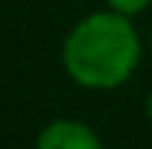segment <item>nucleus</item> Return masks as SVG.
Masks as SVG:
<instances>
[{"label":"nucleus","mask_w":152,"mask_h":149,"mask_svg":"<svg viewBox=\"0 0 152 149\" xmlns=\"http://www.w3.org/2000/svg\"><path fill=\"white\" fill-rule=\"evenodd\" d=\"M105 3H108V9H114V12L132 18V15H137V12H143L152 0H105Z\"/></svg>","instance_id":"7ed1b4c3"},{"label":"nucleus","mask_w":152,"mask_h":149,"mask_svg":"<svg viewBox=\"0 0 152 149\" xmlns=\"http://www.w3.org/2000/svg\"><path fill=\"white\" fill-rule=\"evenodd\" d=\"M140 61V38L129 15L91 12L67 32L61 64L85 91H114L126 85Z\"/></svg>","instance_id":"f257e3e1"},{"label":"nucleus","mask_w":152,"mask_h":149,"mask_svg":"<svg viewBox=\"0 0 152 149\" xmlns=\"http://www.w3.org/2000/svg\"><path fill=\"white\" fill-rule=\"evenodd\" d=\"M146 117H149V123H152V91H149V96H146Z\"/></svg>","instance_id":"20e7f679"},{"label":"nucleus","mask_w":152,"mask_h":149,"mask_svg":"<svg viewBox=\"0 0 152 149\" xmlns=\"http://www.w3.org/2000/svg\"><path fill=\"white\" fill-rule=\"evenodd\" d=\"M149 50H152V38H149Z\"/></svg>","instance_id":"39448f33"},{"label":"nucleus","mask_w":152,"mask_h":149,"mask_svg":"<svg viewBox=\"0 0 152 149\" xmlns=\"http://www.w3.org/2000/svg\"><path fill=\"white\" fill-rule=\"evenodd\" d=\"M35 149H105V146L88 123L61 117L38 131Z\"/></svg>","instance_id":"f03ea898"}]
</instances>
